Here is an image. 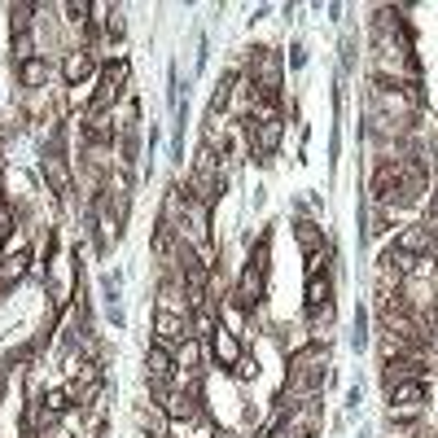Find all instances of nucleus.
<instances>
[{
  "instance_id": "1",
  "label": "nucleus",
  "mask_w": 438,
  "mask_h": 438,
  "mask_svg": "<svg viewBox=\"0 0 438 438\" xmlns=\"http://www.w3.org/2000/svg\"><path fill=\"white\" fill-rule=\"evenodd\" d=\"M390 403H395L399 412H412L417 403H425V381H403V385H395Z\"/></svg>"
},
{
  "instance_id": "2",
  "label": "nucleus",
  "mask_w": 438,
  "mask_h": 438,
  "mask_svg": "<svg viewBox=\"0 0 438 438\" xmlns=\"http://www.w3.org/2000/svg\"><path fill=\"white\" fill-rule=\"evenodd\" d=\"M62 70H66V80H70V84H84L88 75H92V53H84V48H80V53H70Z\"/></svg>"
},
{
  "instance_id": "3",
  "label": "nucleus",
  "mask_w": 438,
  "mask_h": 438,
  "mask_svg": "<svg viewBox=\"0 0 438 438\" xmlns=\"http://www.w3.org/2000/svg\"><path fill=\"white\" fill-rule=\"evenodd\" d=\"M215 355H219V364H228V368L237 364L241 346H237V338H233V333H228V329H215Z\"/></svg>"
},
{
  "instance_id": "4",
  "label": "nucleus",
  "mask_w": 438,
  "mask_h": 438,
  "mask_svg": "<svg viewBox=\"0 0 438 438\" xmlns=\"http://www.w3.org/2000/svg\"><path fill=\"white\" fill-rule=\"evenodd\" d=\"M399 250L407 254V259H412V254H421V250H429V228H407V233L399 237Z\"/></svg>"
},
{
  "instance_id": "5",
  "label": "nucleus",
  "mask_w": 438,
  "mask_h": 438,
  "mask_svg": "<svg viewBox=\"0 0 438 438\" xmlns=\"http://www.w3.org/2000/svg\"><path fill=\"white\" fill-rule=\"evenodd\" d=\"M123 84H127V62H119V66H110V70H106V88H101V101L119 97V92H123Z\"/></svg>"
},
{
  "instance_id": "6",
  "label": "nucleus",
  "mask_w": 438,
  "mask_h": 438,
  "mask_svg": "<svg viewBox=\"0 0 438 438\" xmlns=\"http://www.w3.org/2000/svg\"><path fill=\"white\" fill-rule=\"evenodd\" d=\"M276 141H280V119L263 114L259 119V149H276Z\"/></svg>"
},
{
  "instance_id": "7",
  "label": "nucleus",
  "mask_w": 438,
  "mask_h": 438,
  "mask_svg": "<svg viewBox=\"0 0 438 438\" xmlns=\"http://www.w3.org/2000/svg\"><path fill=\"white\" fill-rule=\"evenodd\" d=\"M145 368H149V377H153V381H163V377L171 373V359H167V351H158V346H153V351L145 355Z\"/></svg>"
},
{
  "instance_id": "8",
  "label": "nucleus",
  "mask_w": 438,
  "mask_h": 438,
  "mask_svg": "<svg viewBox=\"0 0 438 438\" xmlns=\"http://www.w3.org/2000/svg\"><path fill=\"white\" fill-rule=\"evenodd\" d=\"M307 307H312V312H320V307H329V280L312 276V285H307Z\"/></svg>"
},
{
  "instance_id": "9",
  "label": "nucleus",
  "mask_w": 438,
  "mask_h": 438,
  "mask_svg": "<svg viewBox=\"0 0 438 438\" xmlns=\"http://www.w3.org/2000/svg\"><path fill=\"white\" fill-rule=\"evenodd\" d=\"M44 75H48V66H44V62H27V66H22V80H27L31 88H35V84H44Z\"/></svg>"
},
{
  "instance_id": "10",
  "label": "nucleus",
  "mask_w": 438,
  "mask_h": 438,
  "mask_svg": "<svg viewBox=\"0 0 438 438\" xmlns=\"http://www.w3.org/2000/svg\"><path fill=\"white\" fill-rule=\"evenodd\" d=\"M22 272H27V254H13V259L5 263V280H18Z\"/></svg>"
},
{
  "instance_id": "11",
  "label": "nucleus",
  "mask_w": 438,
  "mask_h": 438,
  "mask_svg": "<svg viewBox=\"0 0 438 438\" xmlns=\"http://www.w3.org/2000/svg\"><path fill=\"white\" fill-rule=\"evenodd\" d=\"M197 364V342H185V351H180V368H193Z\"/></svg>"
},
{
  "instance_id": "12",
  "label": "nucleus",
  "mask_w": 438,
  "mask_h": 438,
  "mask_svg": "<svg viewBox=\"0 0 438 438\" xmlns=\"http://www.w3.org/2000/svg\"><path fill=\"white\" fill-rule=\"evenodd\" d=\"M44 403H48V412H66V390H53Z\"/></svg>"
},
{
  "instance_id": "13",
  "label": "nucleus",
  "mask_w": 438,
  "mask_h": 438,
  "mask_svg": "<svg viewBox=\"0 0 438 438\" xmlns=\"http://www.w3.org/2000/svg\"><path fill=\"white\" fill-rule=\"evenodd\" d=\"M9 233H13V215L5 211V206H0V241H5Z\"/></svg>"
}]
</instances>
